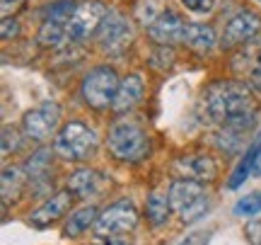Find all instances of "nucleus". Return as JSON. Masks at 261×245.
I'll return each instance as SVG.
<instances>
[{
  "mask_svg": "<svg viewBox=\"0 0 261 245\" xmlns=\"http://www.w3.org/2000/svg\"><path fill=\"white\" fill-rule=\"evenodd\" d=\"M203 109L215 124L230 122L232 117L256 112L249 85L240 80H218L203 93Z\"/></svg>",
  "mask_w": 261,
  "mask_h": 245,
  "instance_id": "1",
  "label": "nucleus"
},
{
  "mask_svg": "<svg viewBox=\"0 0 261 245\" xmlns=\"http://www.w3.org/2000/svg\"><path fill=\"white\" fill-rule=\"evenodd\" d=\"M107 146L114 158L123 163H138L150 153L148 133L140 129V124L130 119H119L109 126Z\"/></svg>",
  "mask_w": 261,
  "mask_h": 245,
  "instance_id": "2",
  "label": "nucleus"
},
{
  "mask_svg": "<svg viewBox=\"0 0 261 245\" xmlns=\"http://www.w3.org/2000/svg\"><path fill=\"white\" fill-rule=\"evenodd\" d=\"M97 151V133L83 122H68L56 133L54 141V153H58L63 161L80 163L90 158Z\"/></svg>",
  "mask_w": 261,
  "mask_h": 245,
  "instance_id": "3",
  "label": "nucleus"
},
{
  "mask_svg": "<svg viewBox=\"0 0 261 245\" xmlns=\"http://www.w3.org/2000/svg\"><path fill=\"white\" fill-rule=\"evenodd\" d=\"M119 85H121V80H119L114 68L97 66L85 76L83 85H80V95H83L87 107L102 112L109 104H114V97L119 93Z\"/></svg>",
  "mask_w": 261,
  "mask_h": 245,
  "instance_id": "4",
  "label": "nucleus"
},
{
  "mask_svg": "<svg viewBox=\"0 0 261 245\" xmlns=\"http://www.w3.org/2000/svg\"><path fill=\"white\" fill-rule=\"evenodd\" d=\"M136 226H138V209L128 199H119L99 214L94 224V233L102 238H119Z\"/></svg>",
  "mask_w": 261,
  "mask_h": 245,
  "instance_id": "5",
  "label": "nucleus"
},
{
  "mask_svg": "<svg viewBox=\"0 0 261 245\" xmlns=\"http://www.w3.org/2000/svg\"><path fill=\"white\" fill-rule=\"evenodd\" d=\"M130 39H133V27L128 25V19L119 10H109L102 27L97 29V41H99L102 51L109 56H121L128 49Z\"/></svg>",
  "mask_w": 261,
  "mask_h": 245,
  "instance_id": "6",
  "label": "nucleus"
},
{
  "mask_svg": "<svg viewBox=\"0 0 261 245\" xmlns=\"http://www.w3.org/2000/svg\"><path fill=\"white\" fill-rule=\"evenodd\" d=\"M109 10L104 8V3L99 0H85V3H77L73 17L68 19V39L70 41H85L92 34H97V29L102 27L104 17H107Z\"/></svg>",
  "mask_w": 261,
  "mask_h": 245,
  "instance_id": "7",
  "label": "nucleus"
},
{
  "mask_svg": "<svg viewBox=\"0 0 261 245\" xmlns=\"http://www.w3.org/2000/svg\"><path fill=\"white\" fill-rule=\"evenodd\" d=\"M58 122H61V107L56 102H41L22 117V131L32 141H46L56 131Z\"/></svg>",
  "mask_w": 261,
  "mask_h": 245,
  "instance_id": "8",
  "label": "nucleus"
},
{
  "mask_svg": "<svg viewBox=\"0 0 261 245\" xmlns=\"http://www.w3.org/2000/svg\"><path fill=\"white\" fill-rule=\"evenodd\" d=\"M259 32H261V17L256 12H252V10H242V12H237V15L225 25L220 44H223L225 49H234V47H240V44H249Z\"/></svg>",
  "mask_w": 261,
  "mask_h": 245,
  "instance_id": "9",
  "label": "nucleus"
},
{
  "mask_svg": "<svg viewBox=\"0 0 261 245\" xmlns=\"http://www.w3.org/2000/svg\"><path fill=\"white\" fill-rule=\"evenodd\" d=\"M174 172L179 180H191V182H211L218 177V165L211 155L205 153H189L174 161Z\"/></svg>",
  "mask_w": 261,
  "mask_h": 245,
  "instance_id": "10",
  "label": "nucleus"
},
{
  "mask_svg": "<svg viewBox=\"0 0 261 245\" xmlns=\"http://www.w3.org/2000/svg\"><path fill=\"white\" fill-rule=\"evenodd\" d=\"M184 27L187 25L181 22L177 12L162 10L160 17L148 27V39L152 44H158V47H169V44H174L179 39H184Z\"/></svg>",
  "mask_w": 261,
  "mask_h": 245,
  "instance_id": "11",
  "label": "nucleus"
},
{
  "mask_svg": "<svg viewBox=\"0 0 261 245\" xmlns=\"http://www.w3.org/2000/svg\"><path fill=\"white\" fill-rule=\"evenodd\" d=\"M70 202H73V194H70V192H58V194H54V197H48L37 211H32L29 226L48 228L51 224H56L58 218L70 209Z\"/></svg>",
  "mask_w": 261,
  "mask_h": 245,
  "instance_id": "12",
  "label": "nucleus"
},
{
  "mask_svg": "<svg viewBox=\"0 0 261 245\" xmlns=\"http://www.w3.org/2000/svg\"><path fill=\"white\" fill-rule=\"evenodd\" d=\"M107 180L102 177V172H97L92 168H80L68 177V192L73 194V199H90L102 194Z\"/></svg>",
  "mask_w": 261,
  "mask_h": 245,
  "instance_id": "13",
  "label": "nucleus"
},
{
  "mask_svg": "<svg viewBox=\"0 0 261 245\" xmlns=\"http://www.w3.org/2000/svg\"><path fill=\"white\" fill-rule=\"evenodd\" d=\"M143 90H145V83H143V78H140L138 73L126 76L121 80V85H119V93H116V97H114L112 109L116 114L130 112V109L143 100Z\"/></svg>",
  "mask_w": 261,
  "mask_h": 245,
  "instance_id": "14",
  "label": "nucleus"
},
{
  "mask_svg": "<svg viewBox=\"0 0 261 245\" xmlns=\"http://www.w3.org/2000/svg\"><path fill=\"white\" fill-rule=\"evenodd\" d=\"M169 202H172V209H177L179 214L189 209L194 202L203 197L205 192L201 187V182H191V180H174L172 185H169Z\"/></svg>",
  "mask_w": 261,
  "mask_h": 245,
  "instance_id": "15",
  "label": "nucleus"
},
{
  "mask_svg": "<svg viewBox=\"0 0 261 245\" xmlns=\"http://www.w3.org/2000/svg\"><path fill=\"white\" fill-rule=\"evenodd\" d=\"M259 148H261V133L256 136L252 141V146L244 151L242 161L237 163V168H234V172L230 175V180H227V187L230 189H240L247 182V177L254 172V163H256V155H259Z\"/></svg>",
  "mask_w": 261,
  "mask_h": 245,
  "instance_id": "16",
  "label": "nucleus"
},
{
  "mask_svg": "<svg viewBox=\"0 0 261 245\" xmlns=\"http://www.w3.org/2000/svg\"><path fill=\"white\" fill-rule=\"evenodd\" d=\"M187 47H191L194 51H208V49L215 47V32L213 27L208 25H198V22H191L184 27V39H181Z\"/></svg>",
  "mask_w": 261,
  "mask_h": 245,
  "instance_id": "17",
  "label": "nucleus"
},
{
  "mask_svg": "<svg viewBox=\"0 0 261 245\" xmlns=\"http://www.w3.org/2000/svg\"><path fill=\"white\" fill-rule=\"evenodd\" d=\"M145 214H148V221L152 226H162L169 221V214H172V202H169V194L165 192H150L148 202H145Z\"/></svg>",
  "mask_w": 261,
  "mask_h": 245,
  "instance_id": "18",
  "label": "nucleus"
},
{
  "mask_svg": "<svg viewBox=\"0 0 261 245\" xmlns=\"http://www.w3.org/2000/svg\"><path fill=\"white\" fill-rule=\"evenodd\" d=\"M97 218H99V214H97V207H83L77 209V211H73L70 214V218L65 221L63 226V233L68 238H77L80 233H85L87 228L92 226V224H97Z\"/></svg>",
  "mask_w": 261,
  "mask_h": 245,
  "instance_id": "19",
  "label": "nucleus"
},
{
  "mask_svg": "<svg viewBox=\"0 0 261 245\" xmlns=\"http://www.w3.org/2000/svg\"><path fill=\"white\" fill-rule=\"evenodd\" d=\"M247 68V78L256 93H261V47H249L242 51V56L234 58V68Z\"/></svg>",
  "mask_w": 261,
  "mask_h": 245,
  "instance_id": "20",
  "label": "nucleus"
},
{
  "mask_svg": "<svg viewBox=\"0 0 261 245\" xmlns=\"http://www.w3.org/2000/svg\"><path fill=\"white\" fill-rule=\"evenodd\" d=\"M65 39H68V29H65V25H61V22H44L37 32L39 47H44V49L63 47Z\"/></svg>",
  "mask_w": 261,
  "mask_h": 245,
  "instance_id": "21",
  "label": "nucleus"
},
{
  "mask_svg": "<svg viewBox=\"0 0 261 245\" xmlns=\"http://www.w3.org/2000/svg\"><path fill=\"white\" fill-rule=\"evenodd\" d=\"M24 172L19 168H5L3 170V207H8L10 199L15 202L19 197V192L24 187Z\"/></svg>",
  "mask_w": 261,
  "mask_h": 245,
  "instance_id": "22",
  "label": "nucleus"
},
{
  "mask_svg": "<svg viewBox=\"0 0 261 245\" xmlns=\"http://www.w3.org/2000/svg\"><path fill=\"white\" fill-rule=\"evenodd\" d=\"M75 8H77L75 0H56V3H51V5H46V8L41 10V15H44V22H61V25H68V19L73 17Z\"/></svg>",
  "mask_w": 261,
  "mask_h": 245,
  "instance_id": "23",
  "label": "nucleus"
},
{
  "mask_svg": "<svg viewBox=\"0 0 261 245\" xmlns=\"http://www.w3.org/2000/svg\"><path fill=\"white\" fill-rule=\"evenodd\" d=\"M48 170H51V151H46V148L37 151L27 163H24V175H27L29 180L46 177Z\"/></svg>",
  "mask_w": 261,
  "mask_h": 245,
  "instance_id": "24",
  "label": "nucleus"
},
{
  "mask_svg": "<svg viewBox=\"0 0 261 245\" xmlns=\"http://www.w3.org/2000/svg\"><path fill=\"white\" fill-rule=\"evenodd\" d=\"M232 214L237 218H252L261 214V189L259 192H249L242 199H237L232 207Z\"/></svg>",
  "mask_w": 261,
  "mask_h": 245,
  "instance_id": "25",
  "label": "nucleus"
},
{
  "mask_svg": "<svg viewBox=\"0 0 261 245\" xmlns=\"http://www.w3.org/2000/svg\"><path fill=\"white\" fill-rule=\"evenodd\" d=\"M244 136H247V133L223 126V131H218V136H215V146H218L220 151H225V153H237L240 148H242Z\"/></svg>",
  "mask_w": 261,
  "mask_h": 245,
  "instance_id": "26",
  "label": "nucleus"
},
{
  "mask_svg": "<svg viewBox=\"0 0 261 245\" xmlns=\"http://www.w3.org/2000/svg\"><path fill=\"white\" fill-rule=\"evenodd\" d=\"M148 63L155 71H167L172 63H174V51L169 47H155V51L148 56Z\"/></svg>",
  "mask_w": 261,
  "mask_h": 245,
  "instance_id": "27",
  "label": "nucleus"
},
{
  "mask_svg": "<svg viewBox=\"0 0 261 245\" xmlns=\"http://www.w3.org/2000/svg\"><path fill=\"white\" fill-rule=\"evenodd\" d=\"M208 207H211V199L203 194V197L198 199V202H194V204H191L189 209H184V211H181V221H184V224H194L196 218L205 216Z\"/></svg>",
  "mask_w": 261,
  "mask_h": 245,
  "instance_id": "28",
  "label": "nucleus"
},
{
  "mask_svg": "<svg viewBox=\"0 0 261 245\" xmlns=\"http://www.w3.org/2000/svg\"><path fill=\"white\" fill-rule=\"evenodd\" d=\"M211 238H213V231L201 228V231H194V233H189L187 238H181L177 245H208L211 243Z\"/></svg>",
  "mask_w": 261,
  "mask_h": 245,
  "instance_id": "29",
  "label": "nucleus"
},
{
  "mask_svg": "<svg viewBox=\"0 0 261 245\" xmlns=\"http://www.w3.org/2000/svg\"><path fill=\"white\" fill-rule=\"evenodd\" d=\"M17 148H19V133L15 129L5 126L3 129V155H10V153L17 151Z\"/></svg>",
  "mask_w": 261,
  "mask_h": 245,
  "instance_id": "30",
  "label": "nucleus"
},
{
  "mask_svg": "<svg viewBox=\"0 0 261 245\" xmlns=\"http://www.w3.org/2000/svg\"><path fill=\"white\" fill-rule=\"evenodd\" d=\"M138 15H140V19L145 22V27H150V25L160 17V10H158V5H155L152 0H143V3H140Z\"/></svg>",
  "mask_w": 261,
  "mask_h": 245,
  "instance_id": "31",
  "label": "nucleus"
},
{
  "mask_svg": "<svg viewBox=\"0 0 261 245\" xmlns=\"http://www.w3.org/2000/svg\"><path fill=\"white\" fill-rule=\"evenodd\" d=\"M181 5L191 12H198V15H205L215 8V0H181Z\"/></svg>",
  "mask_w": 261,
  "mask_h": 245,
  "instance_id": "32",
  "label": "nucleus"
},
{
  "mask_svg": "<svg viewBox=\"0 0 261 245\" xmlns=\"http://www.w3.org/2000/svg\"><path fill=\"white\" fill-rule=\"evenodd\" d=\"M244 238L249 240V245H261V218L249 221L244 226Z\"/></svg>",
  "mask_w": 261,
  "mask_h": 245,
  "instance_id": "33",
  "label": "nucleus"
},
{
  "mask_svg": "<svg viewBox=\"0 0 261 245\" xmlns=\"http://www.w3.org/2000/svg\"><path fill=\"white\" fill-rule=\"evenodd\" d=\"M17 32H19L17 19H15V17H3V29H0V34H3V39H5V41H8V39H12V37H17Z\"/></svg>",
  "mask_w": 261,
  "mask_h": 245,
  "instance_id": "34",
  "label": "nucleus"
},
{
  "mask_svg": "<svg viewBox=\"0 0 261 245\" xmlns=\"http://www.w3.org/2000/svg\"><path fill=\"white\" fill-rule=\"evenodd\" d=\"M94 245H130L128 240H121V238H107L102 243H94Z\"/></svg>",
  "mask_w": 261,
  "mask_h": 245,
  "instance_id": "35",
  "label": "nucleus"
},
{
  "mask_svg": "<svg viewBox=\"0 0 261 245\" xmlns=\"http://www.w3.org/2000/svg\"><path fill=\"white\" fill-rule=\"evenodd\" d=\"M254 175L261 177V148H259V155H256V163H254Z\"/></svg>",
  "mask_w": 261,
  "mask_h": 245,
  "instance_id": "36",
  "label": "nucleus"
},
{
  "mask_svg": "<svg viewBox=\"0 0 261 245\" xmlns=\"http://www.w3.org/2000/svg\"><path fill=\"white\" fill-rule=\"evenodd\" d=\"M10 3H12V5H15V3H19V0H3V8L8 10V8H10Z\"/></svg>",
  "mask_w": 261,
  "mask_h": 245,
  "instance_id": "37",
  "label": "nucleus"
},
{
  "mask_svg": "<svg viewBox=\"0 0 261 245\" xmlns=\"http://www.w3.org/2000/svg\"><path fill=\"white\" fill-rule=\"evenodd\" d=\"M259 3H261V0H259Z\"/></svg>",
  "mask_w": 261,
  "mask_h": 245,
  "instance_id": "38",
  "label": "nucleus"
}]
</instances>
